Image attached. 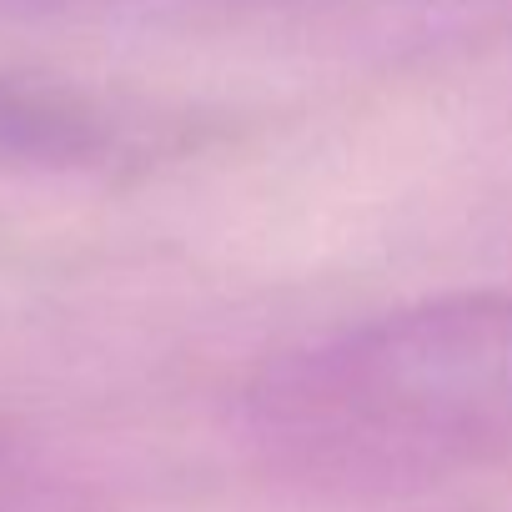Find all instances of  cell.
<instances>
[{"instance_id": "cell-1", "label": "cell", "mask_w": 512, "mask_h": 512, "mask_svg": "<svg viewBox=\"0 0 512 512\" xmlns=\"http://www.w3.org/2000/svg\"><path fill=\"white\" fill-rule=\"evenodd\" d=\"M282 462L342 482H427L512 452V292H467L342 327L251 387Z\"/></svg>"}, {"instance_id": "cell-2", "label": "cell", "mask_w": 512, "mask_h": 512, "mask_svg": "<svg viewBox=\"0 0 512 512\" xmlns=\"http://www.w3.org/2000/svg\"><path fill=\"white\" fill-rule=\"evenodd\" d=\"M106 146L111 126L81 96L21 76H0V166L71 171L101 161Z\"/></svg>"}]
</instances>
